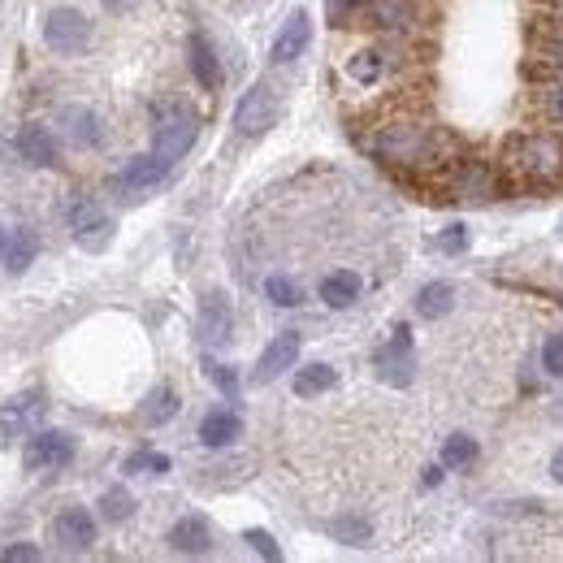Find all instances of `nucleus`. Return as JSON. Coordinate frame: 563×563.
<instances>
[{"label": "nucleus", "mask_w": 563, "mask_h": 563, "mask_svg": "<svg viewBox=\"0 0 563 563\" xmlns=\"http://www.w3.org/2000/svg\"><path fill=\"white\" fill-rule=\"evenodd\" d=\"M507 165L533 182H551L563 174V139L555 135H520L507 143Z\"/></svg>", "instance_id": "f257e3e1"}, {"label": "nucleus", "mask_w": 563, "mask_h": 563, "mask_svg": "<svg viewBox=\"0 0 563 563\" xmlns=\"http://www.w3.org/2000/svg\"><path fill=\"white\" fill-rule=\"evenodd\" d=\"M44 44L52 52H61V57H74V52H83L91 44V22L70 5L48 9L44 13Z\"/></svg>", "instance_id": "f03ea898"}, {"label": "nucleus", "mask_w": 563, "mask_h": 563, "mask_svg": "<svg viewBox=\"0 0 563 563\" xmlns=\"http://www.w3.org/2000/svg\"><path fill=\"white\" fill-rule=\"evenodd\" d=\"M70 460H74V438L65 429H35L22 451L26 473H52V468H65Z\"/></svg>", "instance_id": "7ed1b4c3"}, {"label": "nucleus", "mask_w": 563, "mask_h": 563, "mask_svg": "<svg viewBox=\"0 0 563 563\" xmlns=\"http://www.w3.org/2000/svg\"><path fill=\"white\" fill-rule=\"evenodd\" d=\"M429 152V130L425 126H386L382 135H377V156L382 161H425Z\"/></svg>", "instance_id": "20e7f679"}, {"label": "nucleus", "mask_w": 563, "mask_h": 563, "mask_svg": "<svg viewBox=\"0 0 563 563\" xmlns=\"http://www.w3.org/2000/svg\"><path fill=\"white\" fill-rule=\"evenodd\" d=\"M273 117H278V100H273V87H269V83H256V87L239 100V109H234V130L252 139V135H260V130H269Z\"/></svg>", "instance_id": "39448f33"}, {"label": "nucleus", "mask_w": 563, "mask_h": 563, "mask_svg": "<svg viewBox=\"0 0 563 563\" xmlns=\"http://www.w3.org/2000/svg\"><path fill=\"white\" fill-rule=\"evenodd\" d=\"M195 143V122L187 113H165L161 122H156V135H152V152L161 156V161L174 165L178 156H187Z\"/></svg>", "instance_id": "423d86ee"}, {"label": "nucleus", "mask_w": 563, "mask_h": 563, "mask_svg": "<svg viewBox=\"0 0 563 563\" xmlns=\"http://www.w3.org/2000/svg\"><path fill=\"white\" fill-rule=\"evenodd\" d=\"M377 369H382L390 386H408V377H412V330L408 325H399L395 338L377 351Z\"/></svg>", "instance_id": "0eeeda50"}, {"label": "nucleus", "mask_w": 563, "mask_h": 563, "mask_svg": "<svg viewBox=\"0 0 563 563\" xmlns=\"http://www.w3.org/2000/svg\"><path fill=\"white\" fill-rule=\"evenodd\" d=\"M52 538L61 542V551H87L96 542V516L87 507H65L52 525Z\"/></svg>", "instance_id": "6e6552de"}, {"label": "nucleus", "mask_w": 563, "mask_h": 563, "mask_svg": "<svg viewBox=\"0 0 563 563\" xmlns=\"http://www.w3.org/2000/svg\"><path fill=\"white\" fill-rule=\"evenodd\" d=\"M70 230H74V239L83 243V247H104V239H109V217H104V208L96 204V200H78L74 208H70Z\"/></svg>", "instance_id": "1a4fd4ad"}, {"label": "nucleus", "mask_w": 563, "mask_h": 563, "mask_svg": "<svg viewBox=\"0 0 563 563\" xmlns=\"http://www.w3.org/2000/svg\"><path fill=\"white\" fill-rule=\"evenodd\" d=\"M295 360H299V334L295 330H282L265 351H260L256 382H273V377H282L286 369H295Z\"/></svg>", "instance_id": "9d476101"}, {"label": "nucleus", "mask_w": 563, "mask_h": 563, "mask_svg": "<svg viewBox=\"0 0 563 563\" xmlns=\"http://www.w3.org/2000/svg\"><path fill=\"white\" fill-rule=\"evenodd\" d=\"M308 39H312V18L304 9H295L291 18H286V26L278 31V39H273V48H269V57L286 65V61H295V57H304V48H308Z\"/></svg>", "instance_id": "9b49d317"}, {"label": "nucleus", "mask_w": 563, "mask_h": 563, "mask_svg": "<svg viewBox=\"0 0 563 563\" xmlns=\"http://www.w3.org/2000/svg\"><path fill=\"white\" fill-rule=\"evenodd\" d=\"M234 330V312L226 304V295H208L200 304V343L204 347H221Z\"/></svg>", "instance_id": "f8f14e48"}, {"label": "nucleus", "mask_w": 563, "mask_h": 563, "mask_svg": "<svg viewBox=\"0 0 563 563\" xmlns=\"http://www.w3.org/2000/svg\"><path fill=\"white\" fill-rule=\"evenodd\" d=\"M165 174H169V161H161L156 152H148V156H135V161H130L122 174L113 178V187H117V191H148V187H156V182H161Z\"/></svg>", "instance_id": "ddd939ff"}, {"label": "nucleus", "mask_w": 563, "mask_h": 563, "mask_svg": "<svg viewBox=\"0 0 563 563\" xmlns=\"http://www.w3.org/2000/svg\"><path fill=\"white\" fill-rule=\"evenodd\" d=\"M61 135L74 143V148H96L100 143V117L83 109V104H70L61 109Z\"/></svg>", "instance_id": "4468645a"}, {"label": "nucleus", "mask_w": 563, "mask_h": 563, "mask_svg": "<svg viewBox=\"0 0 563 563\" xmlns=\"http://www.w3.org/2000/svg\"><path fill=\"white\" fill-rule=\"evenodd\" d=\"M364 18L382 31H408L416 22V5L412 0H364Z\"/></svg>", "instance_id": "2eb2a0df"}, {"label": "nucleus", "mask_w": 563, "mask_h": 563, "mask_svg": "<svg viewBox=\"0 0 563 563\" xmlns=\"http://www.w3.org/2000/svg\"><path fill=\"white\" fill-rule=\"evenodd\" d=\"M18 152H22V161L26 165H57V139H52V130L48 126H22V135H18Z\"/></svg>", "instance_id": "dca6fc26"}, {"label": "nucleus", "mask_w": 563, "mask_h": 563, "mask_svg": "<svg viewBox=\"0 0 563 563\" xmlns=\"http://www.w3.org/2000/svg\"><path fill=\"white\" fill-rule=\"evenodd\" d=\"M191 74H195V83H200L204 91L221 87V61H217V52H213V44H208L204 35H191Z\"/></svg>", "instance_id": "f3484780"}, {"label": "nucleus", "mask_w": 563, "mask_h": 563, "mask_svg": "<svg viewBox=\"0 0 563 563\" xmlns=\"http://www.w3.org/2000/svg\"><path fill=\"white\" fill-rule=\"evenodd\" d=\"M39 412H44V395H39V390H26V395H18L5 412H0V429H5V434L9 429L22 434V429H31L39 421Z\"/></svg>", "instance_id": "a211bd4d"}, {"label": "nucleus", "mask_w": 563, "mask_h": 563, "mask_svg": "<svg viewBox=\"0 0 563 563\" xmlns=\"http://www.w3.org/2000/svg\"><path fill=\"white\" fill-rule=\"evenodd\" d=\"M239 434H243V421L234 412H226V408L208 412L200 421V442H204V447H230Z\"/></svg>", "instance_id": "6ab92c4d"}, {"label": "nucleus", "mask_w": 563, "mask_h": 563, "mask_svg": "<svg viewBox=\"0 0 563 563\" xmlns=\"http://www.w3.org/2000/svg\"><path fill=\"white\" fill-rule=\"evenodd\" d=\"M321 299L330 308H351L360 299V273H351V269L325 273V278H321Z\"/></svg>", "instance_id": "aec40b11"}, {"label": "nucleus", "mask_w": 563, "mask_h": 563, "mask_svg": "<svg viewBox=\"0 0 563 563\" xmlns=\"http://www.w3.org/2000/svg\"><path fill=\"white\" fill-rule=\"evenodd\" d=\"M451 187H455V195H464V200H490V195H494V178H490V169L481 161H464Z\"/></svg>", "instance_id": "412c9836"}, {"label": "nucleus", "mask_w": 563, "mask_h": 563, "mask_svg": "<svg viewBox=\"0 0 563 563\" xmlns=\"http://www.w3.org/2000/svg\"><path fill=\"white\" fill-rule=\"evenodd\" d=\"M169 546L182 555H204L208 551V525L204 516H182L174 529H169Z\"/></svg>", "instance_id": "4be33fe9"}, {"label": "nucleus", "mask_w": 563, "mask_h": 563, "mask_svg": "<svg viewBox=\"0 0 563 563\" xmlns=\"http://www.w3.org/2000/svg\"><path fill=\"white\" fill-rule=\"evenodd\" d=\"M451 308H455V286L451 282H429V286H421V295H416V312H421L425 321L447 317Z\"/></svg>", "instance_id": "5701e85b"}, {"label": "nucleus", "mask_w": 563, "mask_h": 563, "mask_svg": "<svg viewBox=\"0 0 563 563\" xmlns=\"http://www.w3.org/2000/svg\"><path fill=\"white\" fill-rule=\"evenodd\" d=\"M39 256V234L35 230H13V239L5 243V269L9 273H26Z\"/></svg>", "instance_id": "b1692460"}, {"label": "nucleus", "mask_w": 563, "mask_h": 563, "mask_svg": "<svg viewBox=\"0 0 563 563\" xmlns=\"http://www.w3.org/2000/svg\"><path fill=\"white\" fill-rule=\"evenodd\" d=\"M334 382H338V373L330 369V364H304V369L295 373V395L317 399V395H325V390H334Z\"/></svg>", "instance_id": "393cba45"}, {"label": "nucleus", "mask_w": 563, "mask_h": 563, "mask_svg": "<svg viewBox=\"0 0 563 563\" xmlns=\"http://www.w3.org/2000/svg\"><path fill=\"white\" fill-rule=\"evenodd\" d=\"M477 460V438L468 434H451L442 442V468H468Z\"/></svg>", "instance_id": "a878e982"}, {"label": "nucleus", "mask_w": 563, "mask_h": 563, "mask_svg": "<svg viewBox=\"0 0 563 563\" xmlns=\"http://www.w3.org/2000/svg\"><path fill=\"white\" fill-rule=\"evenodd\" d=\"M330 533L338 542H347V546H369V538H373L369 520H360V516H338L330 525Z\"/></svg>", "instance_id": "bb28decb"}, {"label": "nucleus", "mask_w": 563, "mask_h": 563, "mask_svg": "<svg viewBox=\"0 0 563 563\" xmlns=\"http://www.w3.org/2000/svg\"><path fill=\"white\" fill-rule=\"evenodd\" d=\"M347 74L356 78V83H377V78H382V52H373V48L356 52V57L347 61Z\"/></svg>", "instance_id": "cd10ccee"}, {"label": "nucleus", "mask_w": 563, "mask_h": 563, "mask_svg": "<svg viewBox=\"0 0 563 563\" xmlns=\"http://www.w3.org/2000/svg\"><path fill=\"white\" fill-rule=\"evenodd\" d=\"M265 295H269V304H278V308H295L299 299H304V291H299L291 278H282V273H273L265 282Z\"/></svg>", "instance_id": "c85d7f7f"}, {"label": "nucleus", "mask_w": 563, "mask_h": 563, "mask_svg": "<svg viewBox=\"0 0 563 563\" xmlns=\"http://www.w3.org/2000/svg\"><path fill=\"white\" fill-rule=\"evenodd\" d=\"M174 412H178V395H174V390H156V395L148 399V408H143V421H148V425H165Z\"/></svg>", "instance_id": "c756f323"}, {"label": "nucleus", "mask_w": 563, "mask_h": 563, "mask_svg": "<svg viewBox=\"0 0 563 563\" xmlns=\"http://www.w3.org/2000/svg\"><path fill=\"white\" fill-rule=\"evenodd\" d=\"M130 512H135V499H130L126 490H109V494L100 499V516L113 520V525H117V520H126Z\"/></svg>", "instance_id": "7c9ffc66"}, {"label": "nucleus", "mask_w": 563, "mask_h": 563, "mask_svg": "<svg viewBox=\"0 0 563 563\" xmlns=\"http://www.w3.org/2000/svg\"><path fill=\"white\" fill-rule=\"evenodd\" d=\"M126 473H169V455H161V451H135L126 460Z\"/></svg>", "instance_id": "2f4dec72"}, {"label": "nucleus", "mask_w": 563, "mask_h": 563, "mask_svg": "<svg viewBox=\"0 0 563 563\" xmlns=\"http://www.w3.org/2000/svg\"><path fill=\"white\" fill-rule=\"evenodd\" d=\"M204 369H208V377H213V386L221 390V395H230V399L239 395V373H234L230 364H217V360H208Z\"/></svg>", "instance_id": "473e14b6"}, {"label": "nucleus", "mask_w": 563, "mask_h": 563, "mask_svg": "<svg viewBox=\"0 0 563 563\" xmlns=\"http://www.w3.org/2000/svg\"><path fill=\"white\" fill-rule=\"evenodd\" d=\"M542 369L551 377H563V334H551L542 343Z\"/></svg>", "instance_id": "72a5a7b5"}, {"label": "nucleus", "mask_w": 563, "mask_h": 563, "mask_svg": "<svg viewBox=\"0 0 563 563\" xmlns=\"http://www.w3.org/2000/svg\"><path fill=\"white\" fill-rule=\"evenodd\" d=\"M243 538H247V546H252V551H256V555H265V559H282V551H278V542H273V538H269V533H265V529H247V533H243Z\"/></svg>", "instance_id": "f704fd0d"}, {"label": "nucleus", "mask_w": 563, "mask_h": 563, "mask_svg": "<svg viewBox=\"0 0 563 563\" xmlns=\"http://www.w3.org/2000/svg\"><path fill=\"white\" fill-rule=\"evenodd\" d=\"M542 113L551 117V122L563 126V83H551V87L542 91Z\"/></svg>", "instance_id": "c9c22d12"}, {"label": "nucleus", "mask_w": 563, "mask_h": 563, "mask_svg": "<svg viewBox=\"0 0 563 563\" xmlns=\"http://www.w3.org/2000/svg\"><path fill=\"white\" fill-rule=\"evenodd\" d=\"M0 559H5V563H31V559H39V551H35V546H5Z\"/></svg>", "instance_id": "e433bc0d"}, {"label": "nucleus", "mask_w": 563, "mask_h": 563, "mask_svg": "<svg viewBox=\"0 0 563 563\" xmlns=\"http://www.w3.org/2000/svg\"><path fill=\"white\" fill-rule=\"evenodd\" d=\"M464 243H468L464 226H451L447 234H442V252H464Z\"/></svg>", "instance_id": "4c0bfd02"}, {"label": "nucleus", "mask_w": 563, "mask_h": 563, "mask_svg": "<svg viewBox=\"0 0 563 563\" xmlns=\"http://www.w3.org/2000/svg\"><path fill=\"white\" fill-rule=\"evenodd\" d=\"M100 5L109 9V13H130V9H139L143 0H100Z\"/></svg>", "instance_id": "58836bf2"}, {"label": "nucleus", "mask_w": 563, "mask_h": 563, "mask_svg": "<svg viewBox=\"0 0 563 563\" xmlns=\"http://www.w3.org/2000/svg\"><path fill=\"white\" fill-rule=\"evenodd\" d=\"M551 477H555L559 486H563V447H559V451L551 455Z\"/></svg>", "instance_id": "ea45409f"}, {"label": "nucleus", "mask_w": 563, "mask_h": 563, "mask_svg": "<svg viewBox=\"0 0 563 563\" xmlns=\"http://www.w3.org/2000/svg\"><path fill=\"white\" fill-rule=\"evenodd\" d=\"M347 9H351V0H330V13H334V18H343Z\"/></svg>", "instance_id": "a19ab883"}, {"label": "nucleus", "mask_w": 563, "mask_h": 563, "mask_svg": "<svg viewBox=\"0 0 563 563\" xmlns=\"http://www.w3.org/2000/svg\"><path fill=\"white\" fill-rule=\"evenodd\" d=\"M546 5H551L555 13H563V0H546Z\"/></svg>", "instance_id": "79ce46f5"}, {"label": "nucleus", "mask_w": 563, "mask_h": 563, "mask_svg": "<svg viewBox=\"0 0 563 563\" xmlns=\"http://www.w3.org/2000/svg\"><path fill=\"white\" fill-rule=\"evenodd\" d=\"M0 256H5V234H0Z\"/></svg>", "instance_id": "37998d69"}]
</instances>
